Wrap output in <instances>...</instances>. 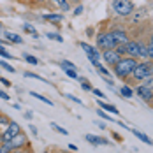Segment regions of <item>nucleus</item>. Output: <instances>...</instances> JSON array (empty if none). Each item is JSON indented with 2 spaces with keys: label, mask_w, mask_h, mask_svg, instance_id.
Returning a JSON list of instances; mask_svg holds the SVG:
<instances>
[{
  "label": "nucleus",
  "mask_w": 153,
  "mask_h": 153,
  "mask_svg": "<svg viewBox=\"0 0 153 153\" xmlns=\"http://www.w3.org/2000/svg\"><path fill=\"white\" fill-rule=\"evenodd\" d=\"M136 63H137V58H134V56H122L120 60L113 65V71H114L116 77L127 79L132 74V69L136 67Z\"/></svg>",
  "instance_id": "obj_1"
},
{
  "label": "nucleus",
  "mask_w": 153,
  "mask_h": 153,
  "mask_svg": "<svg viewBox=\"0 0 153 153\" xmlns=\"http://www.w3.org/2000/svg\"><path fill=\"white\" fill-rule=\"evenodd\" d=\"M152 65H153L152 60L137 62V63H136V67L132 69V74H130V76L134 77L136 81H143L146 76H152V72H153V67H152Z\"/></svg>",
  "instance_id": "obj_2"
},
{
  "label": "nucleus",
  "mask_w": 153,
  "mask_h": 153,
  "mask_svg": "<svg viewBox=\"0 0 153 153\" xmlns=\"http://www.w3.org/2000/svg\"><path fill=\"white\" fill-rule=\"evenodd\" d=\"M113 9L118 16L125 18V16H130L134 13L136 5H134L132 0H113Z\"/></svg>",
  "instance_id": "obj_3"
},
{
  "label": "nucleus",
  "mask_w": 153,
  "mask_h": 153,
  "mask_svg": "<svg viewBox=\"0 0 153 153\" xmlns=\"http://www.w3.org/2000/svg\"><path fill=\"white\" fill-rule=\"evenodd\" d=\"M95 42H97V49H113L116 46L109 32H99L95 35Z\"/></svg>",
  "instance_id": "obj_4"
},
{
  "label": "nucleus",
  "mask_w": 153,
  "mask_h": 153,
  "mask_svg": "<svg viewBox=\"0 0 153 153\" xmlns=\"http://www.w3.org/2000/svg\"><path fill=\"white\" fill-rule=\"evenodd\" d=\"M100 56H102V60L106 62L107 65H114L116 62L122 58V55H120L114 48H113V49H102V55H100Z\"/></svg>",
  "instance_id": "obj_5"
},
{
  "label": "nucleus",
  "mask_w": 153,
  "mask_h": 153,
  "mask_svg": "<svg viewBox=\"0 0 153 153\" xmlns=\"http://www.w3.org/2000/svg\"><path fill=\"white\" fill-rule=\"evenodd\" d=\"M4 143H7L11 150H19V148H23L27 144V136L21 134V132H18L14 137H11L9 141H4Z\"/></svg>",
  "instance_id": "obj_6"
},
{
  "label": "nucleus",
  "mask_w": 153,
  "mask_h": 153,
  "mask_svg": "<svg viewBox=\"0 0 153 153\" xmlns=\"http://www.w3.org/2000/svg\"><path fill=\"white\" fill-rule=\"evenodd\" d=\"M111 33V37H113V41H114V44L118 46V44H127L128 42V33L122 28H114V30L109 32Z\"/></svg>",
  "instance_id": "obj_7"
},
{
  "label": "nucleus",
  "mask_w": 153,
  "mask_h": 153,
  "mask_svg": "<svg viewBox=\"0 0 153 153\" xmlns=\"http://www.w3.org/2000/svg\"><path fill=\"white\" fill-rule=\"evenodd\" d=\"M136 93H137L139 97L143 99V100H146V102H152V99H153V90H152V86H148V85H139L137 88H136Z\"/></svg>",
  "instance_id": "obj_8"
},
{
  "label": "nucleus",
  "mask_w": 153,
  "mask_h": 153,
  "mask_svg": "<svg viewBox=\"0 0 153 153\" xmlns=\"http://www.w3.org/2000/svg\"><path fill=\"white\" fill-rule=\"evenodd\" d=\"M18 132H19V125H18L16 122H9L7 128H5V132L2 134V141H9L11 137H14Z\"/></svg>",
  "instance_id": "obj_9"
},
{
  "label": "nucleus",
  "mask_w": 153,
  "mask_h": 153,
  "mask_svg": "<svg viewBox=\"0 0 153 153\" xmlns=\"http://www.w3.org/2000/svg\"><path fill=\"white\" fill-rule=\"evenodd\" d=\"M79 48H81V49L86 53V56H95V58H99V60H100V51H99L97 48L90 46L88 42H83V41L79 42Z\"/></svg>",
  "instance_id": "obj_10"
},
{
  "label": "nucleus",
  "mask_w": 153,
  "mask_h": 153,
  "mask_svg": "<svg viewBox=\"0 0 153 153\" xmlns=\"http://www.w3.org/2000/svg\"><path fill=\"white\" fill-rule=\"evenodd\" d=\"M85 139L90 143V144H93V146H100V144H109V141L107 139H102L99 137V136H93V134H86L85 136Z\"/></svg>",
  "instance_id": "obj_11"
},
{
  "label": "nucleus",
  "mask_w": 153,
  "mask_h": 153,
  "mask_svg": "<svg viewBox=\"0 0 153 153\" xmlns=\"http://www.w3.org/2000/svg\"><path fill=\"white\" fill-rule=\"evenodd\" d=\"M4 37H5V41H9L13 44H21L23 42V37H19L14 32H4Z\"/></svg>",
  "instance_id": "obj_12"
},
{
  "label": "nucleus",
  "mask_w": 153,
  "mask_h": 153,
  "mask_svg": "<svg viewBox=\"0 0 153 153\" xmlns=\"http://www.w3.org/2000/svg\"><path fill=\"white\" fill-rule=\"evenodd\" d=\"M99 107H102L104 111H107V113H113L114 116L118 114V109L113 106V104H107V102H104V99H99Z\"/></svg>",
  "instance_id": "obj_13"
},
{
  "label": "nucleus",
  "mask_w": 153,
  "mask_h": 153,
  "mask_svg": "<svg viewBox=\"0 0 153 153\" xmlns=\"http://www.w3.org/2000/svg\"><path fill=\"white\" fill-rule=\"evenodd\" d=\"M120 93H122V97H125V99H132L134 97V90L130 86H127V85H123L122 88H120Z\"/></svg>",
  "instance_id": "obj_14"
},
{
  "label": "nucleus",
  "mask_w": 153,
  "mask_h": 153,
  "mask_svg": "<svg viewBox=\"0 0 153 153\" xmlns=\"http://www.w3.org/2000/svg\"><path fill=\"white\" fill-rule=\"evenodd\" d=\"M130 132H132V134H134L139 141H143V143H146V144H152V139L148 137L146 134H143V132H139V130H130Z\"/></svg>",
  "instance_id": "obj_15"
},
{
  "label": "nucleus",
  "mask_w": 153,
  "mask_h": 153,
  "mask_svg": "<svg viewBox=\"0 0 153 153\" xmlns=\"http://www.w3.org/2000/svg\"><path fill=\"white\" fill-rule=\"evenodd\" d=\"M32 97H35L37 100H41V102H44V104H48V106H53V102L48 99V97H44V95H41V93H37V92H30Z\"/></svg>",
  "instance_id": "obj_16"
},
{
  "label": "nucleus",
  "mask_w": 153,
  "mask_h": 153,
  "mask_svg": "<svg viewBox=\"0 0 153 153\" xmlns=\"http://www.w3.org/2000/svg\"><path fill=\"white\" fill-rule=\"evenodd\" d=\"M134 11H136V9H134ZM144 13H146V11H144L143 7L137 9V11H136V14H134V18H132V23H139V21L144 18Z\"/></svg>",
  "instance_id": "obj_17"
},
{
  "label": "nucleus",
  "mask_w": 153,
  "mask_h": 153,
  "mask_svg": "<svg viewBox=\"0 0 153 153\" xmlns=\"http://www.w3.org/2000/svg\"><path fill=\"white\" fill-rule=\"evenodd\" d=\"M44 21H62L63 19V16L62 14H44Z\"/></svg>",
  "instance_id": "obj_18"
},
{
  "label": "nucleus",
  "mask_w": 153,
  "mask_h": 153,
  "mask_svg": "<svg viewBox=\"0 0 153 153\" xmlns=\"http://www.w3.org/2000/svg\"><path fill=\"white\" fill-rule=\"evenodd\" d=\"M23 60L28 62V63H32V65H37V63H39V60H37L35 56H32L30 53H23Z\"/></svg>",
  "instance_id": "obj_19"
},
{
  "label": "nucleus",
  "mask_w": 153,
  "mask_h": 153,
  "mask_svg": "<svg viewBox=\"0 0 153 153\" xmlns=\"http://www.w3.org/2000/svg\"><path fill=\"white\" fill-rule=\"evenodd\" d=\"M0 67H2V69H5L7 72H16V69H14V67H13V65H9L7 62H5V60H2V58H0Z\"/></svg>",
  "instance_id": "obj_20"
},
{
  "label": "nucleus",
  "mask_w": 153,
  "mask_h": 153,
  "mask_svg": "<svg viewBox=\"0 0 153 153\" xmlns=\"http://www.w3.org/2000/svg\"><path fill=\"white\" fill-rule=\"evenodd\" d=\"M23 76L25 77H30V79H37V81H46V79H42V77L39 76V74H35V72H23Z\"/></svg>",
  "instance_id": "obj_21"
},
{
  "label": "nucleus",
  "mask_w": 153,
  "mask_h": 153,
  "mask_svg": "<svg viewBox=\"0 0 153 153\" xmlns=\"http://www.w3.org/2000/svg\"><path fill=\"white\" fill-rule=\"evenodd\" d=\"M60 67H62V69H76V65H74L71 60H62L60 62Z\"/></svg>",
  "instance_id": "obj_22"
},
{
  "label": "nucleus",
  "mask_w": 153,
  "mask_h": 153,
  "mask_svg": "<svg viewBox=\"0 0 153 153\" xmlns=\"http://www.w3.org/2000/svg\"><path fill=\"white\" fill-rule=\"evenodd\" d=\"M46 37H49L51 41H58V42H63V37H62L60 33H53V32H51V33H46Z\"/></svg>",
  "instance_id": "obj_23"
},
{
  "label": "nucleus",
  "mask_w": 153,
  "mask_h": 153,
  "mask_svg": "<svg viewBox=\"0 0 153 153\" xmlns=\"http://www.w3.org/2000/svg\"><path fill=\"white\" fill-rule=\"evenodd\" d=\"M79 83H81V88H83V90H85V92H92V85H90V83H88V81H86V79H83V81H79Z\"/></svg>",
  "instance_id": "obj_24"
},
{
  "label": "nucleus",
  "mask_w": 153,
  "mask_h": 153,
  "mask_svg": "<svg viewBox=\"0 0 153 153\" xmlns=\"http://www.w3.org/2000/svg\"><path fill=\"white\" fill-rule=\"evenodd\" d=\"M63 71H65V74H67V76L69 77H72V79H77V72H76V69H63Z\"/></svg>",
  "instance_id": "obj_25"
},
{
  "label": "nucleus",
  "mask_w": 153,
  "mask_h": 153,
  "mask_svg": "<svg viewBox=\"0 0 153 153\" xmlns=\"http://www.w3.org/2000/svg\"><path fill=\"white\" fill-rule=\"evenodd\" d=\"M95 69H97V72H99L100 76H109V74H111L106 67H102V65H99V67H95Z\"/></svg>",
  "instance_id": "obj_26"
},
{
  "label": "nucleus",
  "mask_w": 153,
  "mask_h": 153,
  "mask_svg": "<svg viewBox=\"0 0 153 153\" xmlns=\"http://www.w3.org/2000/svg\"><path fill=\"white\" fill-rule=\"evenodd\" d=\"M51 128H53V130H56V132H60L62 136H67V130H65V128H62V127H58L56 123H51Z\"/></svg>",
  "instance_id": "obj_27"
},
{
  "label": "nucleus",
  "mask_w": 153,
  "mask_h": 153,
  "mask_svg": "<svg viewBox=\"0 0 153 153\" xmlns=\"http://www.w3.org/2000/svg\"><path fill=\"white\" fill-rule=\"evenodd\" d=\"M23 30L27 32V33H35V28H33V25H30V23H23Z\"/></svg>",
  "instance_id": "obj_28"
},
{
  "label": "nucleus",
  "mask_w": 153,
  "mask_h": 153,
  "mask_svg": "<svg viewBox=\"0 0 153 153\" xmlns=\"http://www.w3.org/2000/svg\"><path fill=\"white\" fill-rule=\"evenodd\" d=\"M58 9H62L63 13H67V11H71V4H69V0H65L63 4H60V5H58Z\"/></svg>",
  "instance_id": "obj_29"
},
{
  "label": "nucleus",
  "mask_w": 153,
  "mask_h": 153,
  "mask_svg": "<svg viewBox=\"0 0 153 153\" xmlns=\"http://www.w3.org/2000/svg\"><path fill=\"white\" fill-rule=\"evenodd\" d=\"M92 93L97 97V99H106V95L100 92V90H97V88H92Z\"/></svg>",
  "instance_id": "obj_30"
},
{
  "label": "nucleus",
  "mask_w": 153,
  "mask_h": 153,
  "mask_svg": "<svg viewBox=\"0 0 153 153\" xmlns=\"http://www.w3.org/2000/svg\"><path fill=\"white\" fill-rule=\"evenodd\" d=\"M83 9H85V7H83L81 4H77L76 7H74V16H79L81 13H83Z\"/></svg>",
  "instance_id": "obj_31"
},
{
  "label": "nucleus",
  "mask_w": 153,
  "mask_h": 153,
  "mask_svg": "<svg viewBox=\"0 0 153 153\" xmlns=\"http://www.w3.org/2000/svg\"><path fill=\"white\" fill-rule=\"evenodd\" d=\"M97 113H99V116H100V118H104V120H113V118H111V116H109L107 113H104V111H100V109H99Z\"/></svg>",
  "instance_id": "obj_32"
},
{
  "label": "nucleus",
  "mask_w": 153,
  "mask_h": 153,
  "mask_svg": "<svg viewBox=\"0 0 153 153\" xmlns=\"http://www.w3.org/2000/svg\"><path fill=\"white\" fill-rule=\"evenodd\" d=\"M2 125H4V127H7V125H9V120H7L5 116H0V127H2Z\"/></svg>",
  "instance_id": "obj_33"
},
{
  "label": "nucleus",
  "mask_w": 153,
  "mask_h": 153,
  "mask_svg": "<svg viewBox=\"0 0 153 153\" xmlns=\"http://www.w3.org/2000/svg\"><path fill=\"white\" fill-rule=\"evenodd\" d=\"M65 97H67V99H71V100H72V102H76V104H83L77 97H72V95H65Z\"/></svg>",
  "instance_id": "obj_34"
},
{
  "label": "nucleus",
  "mask_w": 153,
  "mask_h": 153,
  "mask_svg": "<svg viewBox=\"0 0 153 153\" xmlns=\"http://www.w3.org/2000/svg\"><path fill=\"white\" fill-rule=\"evenodd\" d=\"M0 99H4V100H9V93L4 92V90H0Z\"/></svg>",
  "instance_id": "obj_35"
},
{
  "label": "nucleus",
  "mask_w": 153,
  "mask_h": 153,
  "mask_svg": "<svg viewBox=\"0 0 153 153\" xmlns=\"http://www.w3.org/2000/svg\"><path fill=\"white\" fill-rule=\"evenodd\" d=\"M0 83H2L4 86H11V81H9V79H5V77H0Z\"/></svg>",
  "instance_id": "obj_36"
},
{
  "label": "nucleus",
  "mask_w": 153,
  "mask_h": 153,
  "mask_svg": "<svg viewBox=\"0 0 153 153\" xmlns=\"http://www.w3.org/2000/svg\"><path fill=\"white\" fill-rule=\"evenodd\" d=\"M49 2H51L53 5H56V7H58V5H60V4H63L65 0H49Z\"/></svg>",
  "instance_id": "obj_37"
},
{
  "label": "nucleus",
  "mask_w": 153,
  "mask_h": 153,
  "mask_svg": "<svg viewBox=\"0 0 153 153\" xmlns=\"http://www.w3.org/2000/svg\"><path fill=\"white\" fill-rule=\"evenodd\" d=\"M32 116H33L32 111H27V113H25V118H27V120H32Z\"/></svg>",
  "instance_id": "obj_38"
},
{
  "label": "nucleus",
  "mask_w": 153,
  "mask_h": 153,
  "mask_svg": "<svg viewBox=\"0 0 153 153\" xmlns=\"http://www.w3.org/2000/svg\"><path fill=\"white\" fill-rule=\"evenodd\" d=\"M30 130H32V134H33V136H37V127H33V125H30Z\"/></svg>",
  "instance_id": "obj_39"
},
{
  "label": "nucleus",
  "mask_w": 153,
  "mask_h": 153,
  "mask_svg": "<svg viewBox=\"0 0 153 153\" xmlns=\"http://www.w3.org/2000/svg\"><path fill=\"white\" fill-rule=\"evenodd\" d=\"M69 150H72V152H77V146H76V144H72V143H71V144H69Z\"/></svg>",
  "instance_id": "obj_40"
},
{
  "label": "nucleus",
  "mask_w": 153,
  "mask_h": 153,
  "mask_svg": "<svg viewBox=\"0 0 153 153\" xmlns=\"http://www.w3.org/2000/svg\"><path fill=\"white\" fill-rule=\"evenodd\" d=\"M4 44H5V41H4V39H0V46H4Z\"/></svg>",
  "instance_id": "obj_41"
},
{
  "label": "nucleus",
  "mask_w": 153,
  "mask_h": 153,
  "mask_svg": "<svg viewBox=\"0 0 153 153\" xmlns=\"http://www.w3.org/2000/svg\"><path fill=\"white\" fill-rule=\"evenodd\" d=\"M0 143H2V134H0Z\"/></svg>",
  "instance_id": "obj_42"
},
{
  "label": "nucleus",
  "mask_w": 153,
  "mask_h": 153,
  "mask_svg": "<svg viewBox=\"0 0 153 153\" xmlns=\"http://www.w3.org/2000/svg\"><path fill=\"white\" fill-rule=\"evenodd\" d=\"M0 30H2V23H0Z\"/></svg>",
  "instance_id": "obj_43"
}]
</instances>
